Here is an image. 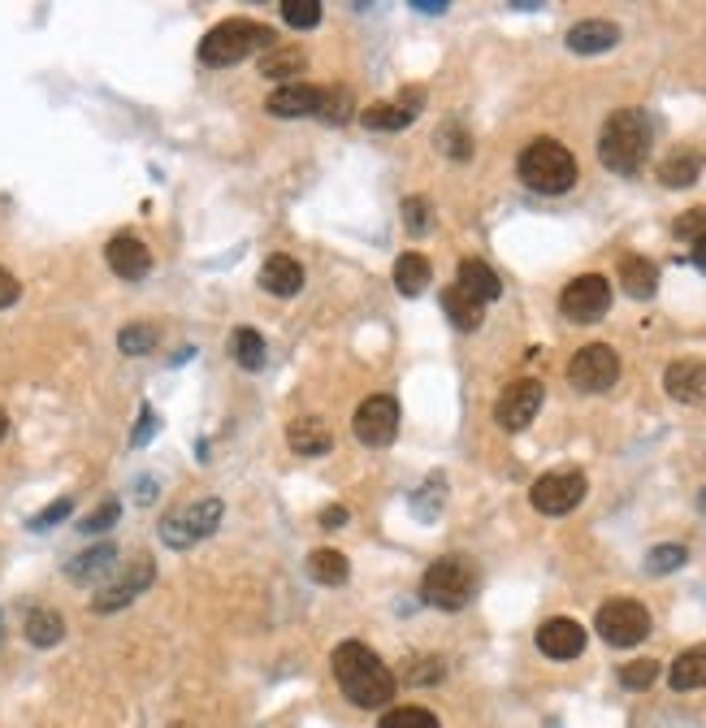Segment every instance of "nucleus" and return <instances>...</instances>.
<instances>
[{
	"instance_id": "24",
	"label": "nucleus",
	"mask_w": 706,
	"mask_h": 728,
	"mask_svg": "<svg viewBox=\"0 0 706 728\" xmlns=\"http://www.w3.org/2000/svg\"><path fill=\"white\" fill-rule=\"evenodd\" d=\"M703 174V153L698 148H676L658 160V183L663 187H694V178Z\"/></svg>"
},
{
	"instance_id": "19",
	"label": "nucleus",
	"mask_w": 706,
	"mask_h": 728,
	"mask_svg": "<svg viewBox=\"0 0 706 728\" xmlns=\"http://www.w3.org/2000/svg\"><path fill=\"white\" fill-rule=\"evenodd\" d=\"M615 44H620V27L606 22V18H585V22H577L568 31V49L577 56H594V52H606Z\"/></svg>"
},
{
	"instance_id": "4",
	"label": "nucleus",
	"mask_w": 706,
	"mask_h": 728,
	"mask_svg": "<svg viewBox=\"0 0 706 728\" xmlns=\"http://www.w3.org/2000/svg\"><path fill=\"white\" fill-rule=\"evenodd\" d=\"M269 44H273V31L269 27L248 22V18H230V22H217L200 40V61L212 65V70H221V65L248 61L252 52H264Z\"/></svg>"
},
{
	"instance_id": "26",
	"label": "nucleus",
	"mask_w": 706,
	"mask_h": 728,
	"mask_svg": "<svg viewBox=\"0 0 706 728\" xmlns=\"http://www.w3.org/2000/svg\"><path fill=\"white\" fill-rule=\"evenodd\" d=\"M443 312L451 316L455 330L473 334V330L481 325V316H486V304H481V300H473V295H468V291H459V287H447V291H443Z\"/></svg>"
},
{
	"instance_id": "36",
	"label": "nucleus",
	"mask_w": 706,
	"mask_h": 728,
	"mask_svg": "<svg viewBox=\"0 0 706 728\" xmlns=\"http://www.w3.org/2000/svg\"><path fill=\"white\" fill-rule=\"evenodd\" d=\"M282 18H287V27L312 31L321 22V0H282Z\"/></svg>"
},
{
	"instance_id": "11",
	"label": "nucleus",
	"mask_w": 706,
	"mask_h": 728,
	"mask_svg": "<svg viewBox=\"0 0 706 728\" xmlns=\"http://www.w3.org/2000/svg\"><path fill=\"white\" fill-rule=\"evenodd\" d=\"M568 382L585 395H599V391H611L620 382V356L606 347V343H590L581 347L572 364H568Z\"/></svg>"
},
{
	"instance_id": "43",
	"label": "nucleus",
	"mask_w": 706,
	"mask_h": 728,
	"mask_svg": "<svg viewBox=\"0 0 706 728\" xmlns=\"http://www.w3.org/2000/svg\"><path fill=\"white\" fill-rule=\"evenodd\" d=\"M407 673H412L407 680H416V685H434V680H443V659H421Z\"/></svg>"
},
{
	"instance_id": "39",
	"label": "nucleus",
	"mask_w": 706,
	"mask_h": 728,
	"mask_svg": "<svg viewBox=\"0 0 706 728\" xmlns=\"http://www.w3.org/2000/svg\"><path fill=\"white\" fill-rule=\"evenodd\" d=\"M672 235H676V239H694V243H703L706 239V208H689V212H681V217H676V226H672Z\"/></svg>"
},
{
	"instance_id": "3",
	"label": "nucleus",
	"mask_w": 706,
	"mask_h": 728,
	"mask_svg": "<svg viewBox=\"0 0 706 728\" xmlns=\"http://www.w3.org/2000/svg\"><path fill=\"white\" fill-rule=\"evenodd\" d=\"M516 169H520V183L538 196H563V191L577 187V156L568 153L559 139H533L520 153Z\"/></svg>"
},
{
	"instance_id": "46",
	"label": "nucleus",
	"mask_w": 706,
	"mask_h": 728,
	"mask_svg": "<svg viewBox=\"0 0 706 728\" xmlns=\"http://www.w3.org/2000/svg\"><path fill=\"white\" fill-rule=\"evenodd\" d=\"M321 524H325V529H339V524H347V508H325V512H321Z\"/></svg>"
},
{
	"instance_id": "35",
	"label": "nucleus",
	"mask_w": 706,
	"mask_h": 728,
	"mask_svg": "<svg viewBox=\"0 0 706 728\" xmlns=\"http://www.w3.org/2000/svg\"><path fill=\"white\" fill-rule=\"evenodd\" d=\"M117 347L126 352V356H144L156 347V330H152L148 321H135V325H126L122 334H117Z\"/></svg>"
},
{
	"instance_id": "22",
	"label": "nucleus",
	"mask_w": 706,
	"mask_h": 728,
	"mask_svg": "<svg viewBox=\"0 0 706 728\" xmlns=\"http://www.w3.org/2000/svg\"><path fill=\"white\" fill-rule=\"evenodd\" d=\"M287 443H291V451H300V456H325V451L334 447V434H330V425H325L321 416H303V420H295V425L287 429Z\"/></svg>"
},
{
	"instance_id": "50",
	"label": "nucleus",
	"mask_w": 706,
	"mask_h": 728,
	"mask_svg": "<svg viewBox=\"0 0 706 728\" xmlns=\"http://www.w3.org/2000/svg\"><path fill=\"white\" fill-rule=\"evenodd\" d=\"M703 512H706V490H703Z\"/></svg>"
},
{
	"instance_id": "31",
	"label": "nucleus",
	"mask_w": 706,
	"mask_h": 728,
	"mask_svg": "<svg viewBox=\"0 0 706 728\" xmlns=\"http://www.w3.org/2000/svg\"><path fill=\"white\" fill-rule=\"evenodd\" d=\"M412 117H416V113H407L404 104H368V108L360 113V122H364L368 131H407Z\"/></svg>"
},
{
	"instance_id": "42",
	"label": "nucleus",
	"mask_w": 706,
	"mask_h": 728,
	"mask_svg": "<svg viewBox=\"0 0 706 728\" xmlns=\"http://www.w3.org/2000/svg\"><path fill=\"white\" fill-rule=\"evenodd\" d=\"M70 512H74V499H56L52 508H44L40 517H31V520H27V524H31V529H49V524H56V520H65V517H70Z\"/></svg>"
},
{
	"instance_id": "16",
	"label": "nucleus",
	"mask_w": 706,
	"mask_h": 728,
	"mask_svg": "<svg viewBox=\"0 0 706 728\" xmlns=\"http://www.w3.org/2000/svg\"><path fill=\"white\" fill-rule=\"evenodd\" d=\"M538 651L547 659H577L585 651V628L568 616H556L538 628Z\"/></svg>"
},
{
	"instance_id": "15",
	"label": "nucleus",
	"mask_w": 706,
	"mask_h": 728,
	"mask_svg": "<svg viewBox=\"0 0 706 728\" xmlns=\"http://www.w3.org/2000/svg\"><path fill=\"white\" fill-rule=\"evenodd\" d=\"M104 260H108V269H113L117 278H126V282H139V278H148L152 273V252L135 239V235H117V239H108Z\"/></svg>"
},
{
	"instance_id": "30",
	"label": "nucleus",
	"mask_w": 706,
	"mask_h": 728,
	"mask_svg": "<svg viewBox=\"0 0 706 728\" xmlns=\"http://www.w3.org/2000/svg\"><path fill=\"white\" fill-rule=\"evenodd\" d=\"M65 637V621L52 612V607H35L31 616H27V642L31 646H40V651H49Z\"/></svg>"
},
{
	"instance_id": "51",
	"label": "nucleus",
	"mask_w": 706,
	"mask_h": 728,
	"mask_svg": "<svg viewBox=\"0 0 706 728\" xmlns=\"http://www.w3.org/2000/svg\"><path fill=\"white\" fill-rule=\"evenodd\" d=\"M0 633H4V621H0Z\"/></svg>"
},
{
	"instance_id": "41",
	"label": "nucleus",
	"mask_w": 706,
	"mask_h": 728,
	"mask_svg": "<svg viewBox=\"0 0 706 728\" xmlns=\"http://www.w3.org/2000/svg\"><path fill=\"white\" fill-rule=\"evenodd\" d=\"M404 226L412 235H425L429 230V205L425 200H404Z\"/></svg>"
},
{
	"instance_id": "44",
	"label": "nucleus",
	"mask_w": 706,
	"mask_h": 728,
	"mask_svg": "<svg viewBox=\"0 0 706 728\" xmlns=\"http://www.w3.org/2000/svg\"><path fill=\"white\" fill-rule=\"evenodd\" d=\"M152 434H156V413L144 408V413H139V425H135V434H131V447H148Z\"/></svg>"
},
{
	"instance_id": "33",
	"label": "nucleus",
	"mask_w": 706,
	"mask_h": 728,
	"mask_svg": "<svg viewBox=\"0 0 706 728\" xmlns=\"http://www.w3.org/2000/svg\"><path fill=\"white\" fill-rule=\"evenodd\" d=\"M685 560H689V551H685L681 542H663V547H655V551L646 555V572H651V576H667V572L685 569Z\"/></svg>"
},
{
	"instance_id": "20",
	"label": "nucleus",
	"mask_w": 706,
	"mask_h": 728,
	"mask_svg": "<svg viewBox=\"0 0 706 728\" xmlns=\"http://www.w3.org/2000/svg\"><path fill=\"white\" fill-rule=\"evenodd\" d=\"M455 287H459V291H468V295H473V300H481V304H495V300L503 295L499 273L477 257L459 260V282H455Z\"/></svg>"
},
{
	"instance_id": "48",
	"label": "nucleus",
	"mask_w": 706,
	"mask_h": 728,
	"mask_svg": "<svg viewBox=\"0 0 706 728\" xmlns=\"http://www.w3.org/2000/svg\"><path fill=\"white\" fill-rule=\"evenodd\" d=\"M694 264H698V269L706 273V239H703V243H694Z\"/></svg>"
},
{
	"instance_id": "29",
	"label": "nucleus",
	"mask_w": 706,
	"mask_h": 728,
	"mask_svg": "<svg viewBox=\"0 0 706 728\" xmlns=\"http://www.w3.org/2000/svg\"><path fill=\"white\" fill-rule=\"evenodd\" d=\"M672 689H703L706 685V646H694L685 655H676L672 664Z\"/></svg>"
},
{
	"instance_id": "17",
	"label": "nucleus",
	"mask_w": 706,
	"mask_h": 728,
	"mask_svg": "<svg viewBox=\"0 0 706 728\" xmlns=\"http://www.w3.org/2000/svg\"><path fill=\"white\" fill-rule=\"evenodd\" d=\"M663 386L676 404H706V361H672Z\"/></svg>"
},
{
	"instance_id": "47",
	"label": "nucleus",
	"mask_w": 706,
	"mask_h": 728,
	"mask_svg": "<svg viewBox=\"0 0 706 728\" xmlns=\"http://www.w3.org/2000/svg\"><path fill=\"white\" fill-rule=\"evenodd\" d=\"M416 13H447V0H412Z\"/></svg>"
},
{
	"instance_id": "25",
	"label": "nucleus",
	"mask_w": 706,
	"mask_h": 728,
	"mask_svg": "<svg viewBox=\"0 0 706 728\" xmlns=\"http://www.w3.org/2000/svg\"><path fill=\"white\" fill-rule=\"evenodd\" d=\"M429 282H434V264L421 257V252H404V257L395 260V287H399V295L416 300Z\"/></svg>"
},
{
	"instance_id": "14",
	"label": "nucleus",
	"mask_w": 706,
	"mask_h": 728,
	"mask_svg": "<svg viewBox=\"0 0 706 728\" xmlns=\"http://www.w3.org/2000/svg\"><path fill=\"white\" fill-rule=\"evenodd\" d=\"M325 101H330V87H316V83H287L278 87L264 108L278 113V117H321L325 113Z\"/></svg>"
},
{
	"instance_id": "1",
	"label": "nucleus",
	"mask_w": 706,
	"mask_h": 728,
	"mask_svg": "<svg viewBox=\"0 0 706 728\" xmlns=\"http://www.w3.org/2000/svg\"><path fill=\"white\" fill-rule=\"evenodd\" d=\"M334 680L339 689L347 694V703L373 711V707H386L395 698V673L364 646V642H343L334 651Z\"/></svg>"
},
{
	"instance_id": "6",
	"label": "nucleus",
	"mask_w": 706,
	"mask_h": 728,
	"mask_svg": "<svg viewBox=\"0 0 706 728\" xmlns=\"http://www.w3.org/2000/svg\"><path fill=\"white\" fill-rule=\"evenodd\" d=\"M221 499H191V503H178L174 512L160 517V542L183 551V547H196L200 538H208L217 524H221Z\"/></svg>"
},
{
	"instance_id": "28",
	"label": "nucleus",
	"mask_w": 706,
	"mask_h": 728,
	"mask_svg": "<svg viewBox=\"0 0 706 728\" xmlns=\"http://www.w3.org/2000/svg\"><path fill=\"white\" fill-rule=\"evenodd\" d=\"M308 572H312V581H321V585H347L352 564H347V555H343V551L321 547V551H312V555H308Z\"/></svg>"
},
{
	"instance_id": "7",
	"label": "nucleus",
	"mask_w": 706,
	"mask_h": 728,
	"mask_svg": "<svg viewBox=\"0 0 706 728\" xmlns=\"http://www.w3.org/2000/svg\"><path fill=\"white\" fill-rule=\"evenodd\" d=\"M599 637H603L606 646H620V651H629V646H637V642H646V633H651V612L637 603V599H606L603 607H599Z\"/></svg>"
},
{
	"instance_id": "45",
	"label": "nucleus",
	"mask_w": 706,
	"mask_h": 728,
	"mask_svg": "<svg viewBox=\"0 0 706 728\" xmlns=\"http://www.w3.org/2000/svg\"><path fill=\"white\" fill-rule=\"evenodd\" d=\"M18 295H22V287H18V278H13L9 269H0V309H9V304H18Z\"/></svg>"
},
{
	"instance_id": "18",
	"label": "nucleus",
	"mask_w": 706,
	"mask_h": 728,
	"mask_svg": "<svg viewBox=\"0 0 706 728\" xmlns=\"http://www.w3.org/2000/svg\"><path fill=\"white\" fill-rule=\"evenodd\" d=\"M260 287H264L269 295H278V300H291V295H300L303 264L295 257H287V252H273V257L260 264Z\"/></svg>"
},
{
	"instance_id": "40",
	"label": "nucleus",
	"mask_w": 706,
	"mask_h": 728,
	"mask_svg": "<svg viewBox=\"0 0 706 728\" xmlns=\"http://www.w3.org/2000/svg\"><path fill=\"white\" fill-rule=\"evenodd\" d=\"M655 676H658L655 659H637V664H629V668L620 673V685H624V689H651Z\"/></svg>"
},
{
	"instance_id": "27",
	"label": "nucleus",
	"mask_w": 706,
	"mask_h": 728,
	"mask_svg": "<svg viewBox=\"0 0 706 728\" xmlns=\"http://www.w3.org/2000/svg\"><path fill=\"white\" fill-rule=\"evenodd\" d=\"M303 65H308V56L295 49H278V52H264L260 56V74L264 79H273V83H300V74H303Z\"/></svg>"
},
{
	"instance_id": "32",
	"label": "nucleus",
	"mask_w": 706,
	"mask_h": 728,
	"mask_svg": "<svg viewBox=\"0 0 706 728\" xmlns=\"http://www.w3.org/2000/svg\"><path fill=\"white\" fill-rule=\"evenodd\" d=\"M230 347H235V361L243 364L248 373L264 368V339L256 334L252 325H239V330H235V343H230Z\"/></svg>"
},
{
	"instance_id": "37",
	"label": "nucleus",
	"mask_w": 706,
	"mask_h": 728,
	"mask_svg": "<svg viewBox=\"0 0 706 728\" xmlns=\"http://www.w3.org/2000/svg\"><path fill=\"white\" fill-rule=\"evenodd\" d=\"M438 148L451 156V160H468V156H473V139L464 135L459 122H447V126L438 131Z\"/></svg>"
},
{
	"instance_id": "49",
	"label": "nucleus",
	"mask_w": 706,
	"mask_h": 728,
	"mask_svg": "<svg viewBox=\"0 0 706 728\" xmlns=\"http://www.w3.org/2000/svg\"><path fill=\"white\" fill-rule=\"evenodd\" d=\"M4 434H9V416L0 413V438H4Z\"/></svg>"
},
{
	"instance_id": "10",
	"label": "nucleus",
	"mask_w": 706,
	"mask_h": 728,
	"mask_svg": "<svg viewBox=\"0 0 706 728\" xmlns=\"http://www.w3.org/2000/svg\"><path fill=\"white\" fill-rule=\"evenodd\" d=\"M152 576H156V569H152L148 555H135L131 564L122 572H113L108 581H104L101 590H96V599H92V607L101 612V616H108V612H122L126 603H135L144 590L152 585Z\"/></svg>"
},
{
	"instance_id": "5",
	"label": "nucleus",
	"mask_w": 706,
	"mask_h": 728,
	"mask_svg": "<svg viewBox=\"0 0 706 728\" xmlns=\"http://www.w3.org/2000/svg\"><path fill=\"white\" fill-rule=\"evenodd\" d=\"M477 594V569L464 560V555H447V560H434L425 581H421V599L438 612H459L468 607V599Z\"/></svg>"
},
{
	"instance_id": "9",
	"label": "nucleus",
	"mask_w": 706,
	"mask_h": 728,
	"mask_svg": "<svg viewBox=\"0 0 706 728\" xmlns=\"http://www.w3.org/2000/svg\"><path fill=\"white\" fill-rule=\"evenodd\" d=\"M559 309H563L568 321H577V325L603 321L606 309H611V282H606L603 273H581V278H572V282L563 287V295H559Z\"/></svg>"
},
{
	"instance_id": "34",
	"label": "nucleus",
	"mask_w": 706,
	"mask_h": 728,
	"mask_svg": "<svg viewBox=\"0 0 706 728\" xmlns=\"http://www.w3.org/2000/svg\"><path fill=\"white\" fill-rule=\"evenodd\" d=\"M377 728H438V716L429 707H395L377 720Z\"/></svg>"
},
{
	"instance_id": "2",
	"label": "nucleus",
	"mask_w": 706,
	"mask_h": 728,
	"mask_svg": "<svg viewBox=\"0 0 706 728\" xmlns=\"http://www.w3.org/2000/svg\"><path fill=\"white\" fill-rule=\"evenodd\" d=\"M651 117L642 108H615L603 122V135H599V156L611 174H637L651 156Z\"/></svg>"
},
{
	"instance_id": "8",
	"label": "nucleus",
	"mask_w": 706,
	"mask_h": 728,
	"mask_svg": "<svg viewBox=\"0 0 706 728\" xmlns=\"http://www.w3.org/2000/svg\"><path fill=\"white\" fill-rule=\"evenodd\" d=\"M585 490H590V481H585L581 468H556V472H547V477L533 481L529 503H533L542 517H568V512L585 499Z\"/></svg>"
},
{
	"instance_id": "12",
	"label": "nucleus",
	"mask_w": 706,
	"mask_h": 728,
	"mask_svg": "<svg viewBox=\"0 0 706 728\" xmlns=\"http://www.w3.org/2000/svg\"><path fill=\"white\" fill-rule=\"evenodd\" d=\"M352 429L364 447H391L395 434H399V404H395V395H368L355 408Z\"/></svg>"
},
{
	"instance_id": "13",
	"label": "nucleus",
	"mask_w": 706,
	"mask_h": 728,
	"mask_svg": "<svg viewBox=\"0 0 706 728\" xmlns=\"http://www.w3.org/2000/svg\"><path fill=\"white\" fill-rule=\"evenodd\" d=\"M542 399H547V386H542L538 377H520V382H511L503 395H499L495 420H499L503 429H511V434H520V429L533 425V416L542 413Z\"/></svg>"
},
{
	"instance_id": "38",
	"label": "nucleus",
	"mask_w": 706,
	"mask_h": 728,
	"mask_svg": "<svg viewBox=\"0 0 706 728\" xmlns=\"http://www.w3.org/2000/svg\"><path fill=\"white\" fill-rule=\"evenodd\" d=\"M117 517H122V503H117V499H104V503L96 508V512H92V517L79 520V533H83V538H92V533H104V529H113V524H117Z\"/></svg>"
},
{
	"instance_id": "23",
	"label": "nucleus",
	"mask_w": 706,
	"mask_h": 728,
	"mask_svg": "<svg viewBox=\"0 0 706 728\" xmlns=\"http://www.w3.org/2000/svg\"><path fill=\"white\" fill-rule=\"evenodd\" d=\"M620 287L633 300H651L658 291V264L646 257H624L620 260Z\"/></svg>"
},
{
	"instance_id": "21",
	"label": "nucleus",
	"mask_w": 706,
	"mask_h": 728,
	"mask_svg": "<svg viewBox=\"0 0 706 728\" xmlns=\"http://www.w3.org/2000/svg\"><path fill=\"white\" fill-rule=\"evenodd\" d=\"M113 564H117V547H113V542H101V547L74 555V560L65 564V576H70L74 585H92V581L113 576Z\"/></svg>"
}]
</instances>
